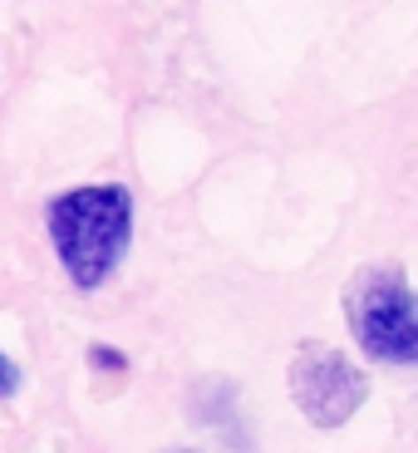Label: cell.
Listing matches in <instances>:
<instances>
[{
  "instance_id": "6da1fadb",
  "label": "cell",
  "mask_w": 418,
  "mask_h": 453,
  "mask_svg": "<svg viewBox=\"0 0 418 453\" xmlns=\"http://www.w3.org/2000/svg\"><path fill=\"white\" fill-rule=\"evenodd\" d=\"M45 226L69 281L80 291H99L118 272V261L133 242V193L118 182L59 193L45 207Z\"/></svg>"
},
{
  "instance_id": "5b68a950",
  "label": "cell",
  "mask_w": 418,
  "mask_h": 453,
  "mask_svg": "<svg viewBox=\"0 0 418 453\" xmlns=\"http://www.w3.org/2000/svg\"><path fill=\"white\" fill-rule=\"evenodd\" d=\"M172 453H193V449H172Z\"/></svg>"
},
{
  "instance_id": "7a4b0ae2",
  "label": "cell",
  "mask_w": 418,
  "mask_h": 453,
  "mask_svg": "<svg viewBox=\"0 0 418 453\" xmlns=\"http://www.w3.org/2000/svg\"><path fill=\"white\" fill-rule=\"evenodd\" d=\"M345 316L360 340V350L379 365H408L418 360V316H414V291L399 266H364L350 281Z\"/></svg>"
},
{
  "instance_id": "3957f363",
  "label": "cell",
  "mask_w": 418,
  "mask_h": 453,
  "mask_svg": "<svg viewBox=\"0 0 418 453\" xmlns=\"http://www.w3.org/2000/svg\"><path fill=\"white\" fill-rule=\"evenodd\" d=\"M369 395L360 365H350V355H339L325 340H306L291 355V399L315 429H339L354 419V409Z\"/></svg>"
},
{
  "instance_id": "277c9868",
  "label": "cell",
  "mask_w": 418,
  "mask_h": 453,
  "mask_svg": "<svg viewBox=\"0 0 418 453\" xmlns=\"http://www.w3.org/2000/svg\"><path fill=\"white\" fill-rule=\"evenodd\" d=\"M15 389H20V365L11 355H0V399H11Z\"/></svg>"
}]
</instances>
